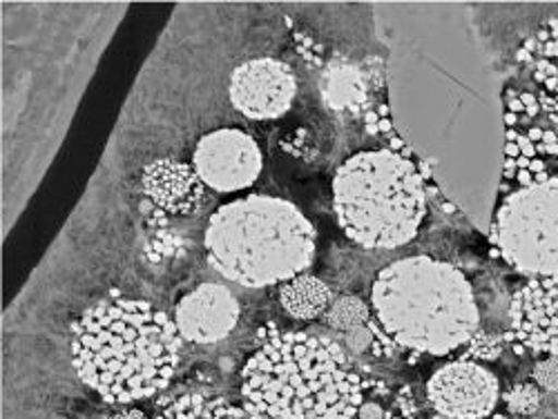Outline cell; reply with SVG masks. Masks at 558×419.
Masks as SVG:
<instances>
[{
	"label": "cell",
	"instance_id": "cell-26",
	"mask_svg": "<svg viewBox=\"0 0 558 419\" xmlns=\"http://www.w3.org/2000/svg\"><path fill=\"white\" fill-rule=\"evenodd\" d=\"M104 419H146V412L138 410V408H130V410H121V412L108 415Z\"/></svg>",
	"mask_w": 558,
	"mask_h": 419
},
{
	"label": "cell",
	"instance_id": "cell-25",
	"mask_svg": "<svg viewBox=\"0 0 558 419\" xmlns=\"http://www.w3.org/2000/svg\"><path fill=\"white\" fill-rule=\"evenodd\" d=\"M342 335V348L347 350V355L351 359L362 357L364 353H371L374 348V333L368 331V325H362V329H353L349 333H340Z\"/></svg>",
	"mask_w": 558,
	"mask_h": 419
},
{
	"label": "cell",
	"instance_id": "cell-24",
	"mask_svg": "<svg viewBox=\"0 0 558 419\" xmlns=\"http://www.w3.org/2000/svg\"><path fill=\"white\" fill-rule=\"evenodd\" d=\"M293 40H295V50L302 57V61H306L313 70H319L324 65V48L311 34L295 29Z\"/></svg>",
	"mask_w": 558,
	"mask_h": 419
},
{
	"label": "cell",
	"instance_id": "cell-10",
	"mask_svg": "<svg viewBox=\"0 0 558 419\" xmlns=\"http://www.w3.org/2000/svg\"><path fill=\"white\" fill-rule=\"evenodd\" d=\"M500 382L485 363L451 359L427 382V402L445 419H487L500 402Z\"/></svg>",
	"mask_w": 558,
	"mask_h": 419
},
{
	"label": "cell",
	"instance_id": "cell-14",
	"mask_svg": "<svg viewBox=\"0 0 558 419\" xmlns=\"http://www.w3.org/2000/svg\"><path fill=\"white\" fill-rule=\"evenodd\" d=\"M371 76L364 74L357 65L351 63H331L324 67L322 76V97L324 103L333 110H349L355 116L362 114L364 106L371 99V91H374V85H371Z\"/></svg>",
	"mask_w": 558,
	"mask_h": 419
},
{
	"label": "cell",
	"instance_id": "cell-23",
	"mask_svg": "<svg viewBox=\"0 0 558 419\" xmlns=\"http://www.w3.org/2000/svg\"><path fill=\"white\" fill-rule=\"evenodd\" d=\"M532 380L545 393H558V355L536 359L534 370H532Z\"/></svg>",
	"mask_w": 558,
	"mask_h": 419
},
{
	"label": "cell",
	"instance_id": "cell-2",
	"mask_svg": "<svg viewBox=\"0 0 558 419\" xmlns=\"http://www.w3.org/2000/svg\"><path fill=\"white\" fill-rule=\"evenodd\" d=\"M183 340L174 319L142 299H106L72 323V366L108 404H134L166 391Z\"/></svg>",
	"mask_w": 558,
	"mask_h": 419
},
{
	"label": "cell",
	"instance_id": "cell-22",
	"mask_svg": "<svg viewBox=\"0 0 558 419\" xmlns=\"http://www.w3.org/2000/svg\"><path fill=\"white\" fill-rule=\"evenodd\" d=\"M380 419H427L415 391L409 384H398L387 399L385 412Z\"/></svg>",
	"mask_w": 558,
	"mask_h": 419
},
{
	"label": "cell",
	"instance_id": "cell-17",
	"mask_svg": "<svg viewBox=\"0 0 558 419\" xmlns=\"http://www.w3.org/2000/svg\"><path fill=\"white\" fill-rule=\"evenodd\" d=\"M153 419H251L242 406L226 397L206 393H185L170 402Z\"/></svg>",
	"mask_w": 558,
	"mask_h": 419
},
{
	"label": "cell",
	"instance_id": "cell-27",
	"mask_svg": "<svg viewBox=\"0 0 558 419\" xmlns=\"http://www.w3.org/2000/svg\"><path fill=\"white\" fill-rule=\"evenodd\" d=\"M492 419H511V415L509 412H494Z\"/></svg>",
	"mask_w": 558,
	"mask_h": 419
},
{
	"label": "cell",
	"instance_id": "cell-8",
	"mask_svg": "<svg viewBox=\"0 0 558 419\" xmlns=\"http://www.w3.org/2000/svg\"><path fill=\"white\" fill-rule=\"evenodd\" d=\"M193 168L213 193H240L257 183L264 157L255 136L238 127L204 134L193 152Z\"/></svg>",
	"mask_w": 558,
	"mask_h": 419
},
{
	"label": "cell",
	"instance_id": "cell-5",
	"mask_svg": "<svg viewBox=\"0 0 558 419\" xmlns=\"http://www.w3.org/2000/svg\"><path fill=\"white\" fill-rule=\"evenodd\" d=\"M434 197L445 201L432 170L383 148L351 155L333 176L338 225L364 250L409 246L421 235Z\"/></svg>",
	"mask_w": 558,
	"mask_h": 419
},
{
	"label": "cell",
	"instance_id": "cell-4",
	"mask_svg": "<svg viewBox=\"0 0 558 419\" xmlns=\"http://www.w3.org/2000/svg\"><path fill=\"white\" fill-rule=\"evenodd\" d=\"M204 248L219 276L257 291L306 274L315 261L317 232L295 204L248 195L210 214Z\"/></svg>",
	"mask_w": 558,
	"mask_h": 419
},
{
	"label": "cell",
	"instance_id": "cell-20",
	"mask_svg": "<svg viewBox=\"0 0 558 419\" xmlns=\"http://www.w3.org/2000/svg\"><path fill=\"white\" fill-rule=\"evenodd\" d=\"M507 331H494V329H481L474 333V337L464 344L458 353L456 359L464 361H476V363H494L505 355L507 348Z\"/></svg>",
	"mask_w": 558,
	"mask_h": 419
},
{
	"label": "cell",
	"instance_id": "cell-15",
	"mask_svg": "<svg viewBox=\"0 0 558 419\" xmlns=\"http://www.w3.org/2000/svg\"><path fill=\"white\" fill-rule=\"evenodd\" d=\"M333 288L313 274H300L279 288V304L298 321H317L333 304Z\"/></svg>",
	"mask_w": 558,
	"mask_h": 419
},
{
	"label": "cell",
	"instance_id": "cell-1",
	"mask_svg": "<svg viewBox=\"0 0 558 419\" xmlns=\"http://www.w3.org/2000/svg\"><path fill=\"white\" fill-rule=\"evenodd\" d=\"M368 331L376 359L456 355L481 329L472 279L456 263L413 255L383 268L371 286Z\"/></svg>",
	"mask_w": 558,
	"mask_h": 419
},
{
	"label": "cell",
	"instance_id": "cell-12",
	"mask_svg": "<svg viewBox=\"0 0 558 419\" xmlns=\"http://www.w3.org/2000/svg\"><path fill=\"white\" fill-rule=\"evenodd\" d=\"M144 212L150 225H163L168 217L197 214L206 201V185L193 163L177 159H157L142 174Z\"/></svg>",
	"mask_w": 558,
	"mask_h": 419
},
{
	"label": "cell",
	"instance_id": "cell-6",
	"mask_svg": "<svg viewBox=\"0 0 558 419\" xmlns=\"http://www.w3.org/2000/svg\"><path fill=\"white\" fill-rule=\"evenodd\" d=\"M489 255L527 279L558 276V176L496 204Z\"/></svg>",
	"mask_w": 558,
	"mask_h": 419
},
{
	"label": "cell",
	"instance_id": "cell-18",
	"mask_svg": "<svg viewBox=\"0 0 558 419\" xmlns=\"http://www.w3.org/2000/svg\"><path fill=\"white\" fill-rule=\"evenodd\" d=\"M368 317H371L368 301H364L360 295H353V293H340L336 295L333 304L329 306L327 312H324L319 321L333 333H349L353 329H362V325H366Z\"/></svg>",
	"mask_w": 558,
	"mask_h": 419
},
{
	"label": "cell",
	"instance_id": "cell-16",
	"mask_svg": "<svg viewBox=\"0 0 558 419\" xmlns=\"http://www.w3.org/2000/svg\"><path fill=\"white\" fill-rule=\"evenodd\" d=\"M371 81H374V91H371V99H368V103L364 106V110H362V114H360L364 132H366L368 136H374L376 141H380V144H383V150H391V152H396V155H400V157L413 161L417 168L432 170L429 163H427L425 159L417 157V155L402 141V136L398 134V130H396V125H393V119H391V112H389V103H387L385 97L380 99V91H385V85L378 83V76H374Z\"/></svg>",
	"mask_w": 558,
	"mask_h": 419
},
{
	"label": "cell",
	"instance_id": "cell-7",
	"mask_svg": "<svg viewBox=\"0 0 558 419\" xmlns=\"http://www.w3.org/2000/svg\"><path fill=\"white\" fill-rule=\"evenodd\" d=\"M505 161L498 201L532 183L558 176V125L551 123L536 91L509 87L502 95Z\"/></svg>",
	"mask_w": 558,
	"mask_h": 419
},
{
	"label": "cell",
	"instance_id": "cell-13",
	"mask_svg": "<svg viewBox=\"0 0 558 419\" xmlns=\"http://www.w3.org/2000/svg\"><path fill=\"white\" fill-rule=\"evenodd\" d=\"M242 317L240 299L219 282L199 284L174 306L172 319L183 342L210 346L238 329Z\"/></svg>",
	"mask_w": 558,
	"mask_h": 419
},
{
	"label": "cell",
	"instance_id": "cell-11",
	"mask_svg": "<svg viewBox=\"0 0 558 419\" xmlns=\"http://www.w3.org/2000/svg\"><path fill=\"white\" fill-rule=\"evenodd\" d=\"M228 97L232 108L251 121L284 116L298 97V74L279 59L259 57L244 61L230 74Z\"/></svg>",
	"mask_w": 558,
	"mask_h": 419
},
{
	"label": "cell",
	"instance_id": "cell-9",
	"mask_svg": "<svg viewBox=\"0 0 558 419\" xmlns=\"http://www.w3.org/2000/svg\"><path fill=\"white\" fill-rule=\"evenodd\" d=\"M507 319V344L514 355H558V276L527 279L511 295Z\"/></svg>",
	"mask_w": 558,
	"mask_h": 419
},
{
	"label": "cell",
	"instance_id": "cell-3",
	"mask_svg": "<svg viewBox=\"0 0 558 419\" xmlns=\"http://www.w3.org/2000/svg\"><path fill=\"white\" fill-rule=\"evenodd\" d=\"M362 397V375L329 335L277 331L242 368L251 419H355Z\"/></svg>",
	"mask_w": 558,
	"mask_h": 419
},
{
	"label": "cell",
	"instance_id": "cell-19",
	"mask_svg": "<svg viewBox=\"0 0 558 419\" xmlns=\"http://www.w3.org/2000/svg\"><path fill=\"white\" fill-rule=\"evenodd\" d=\"M517 61L523 67H530L536 61H558V16L545 21L527 40H523Z\"/></svg>",
	"mask_w": 558,
	"mask_h": 419
},
{
	"label": "cell",
	"instance_id": "cell-21",
	"mask_svg": "<svg viewBox=\"0 0 558 419\" xmlns=\"http://www.w3.org/2000/svg\"><path fill=\"white\" fill-rule=\"evenodd\" d=\"M545 399V391L532 380V382H519L511 384L500 393V402L505 404V410L514 417H530L541 410Z\"/></svg>",
	"mask_w": 558,
	"mask_h": 419
}]
</instances>
